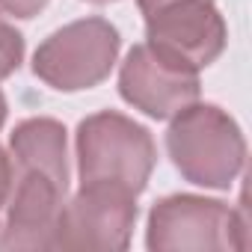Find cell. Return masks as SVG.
<instances>
[{
	"label": "cell",
	"mask_w": 252,
	"mask_h": 252,
	"mask_svg": "<svg viewBox=\"0 0 252 252\" xmlns=\"http://www.w3.org/2000/svg\"><path fill=\"white\" fill-rule=\"evenodd\" d=\"M166 149L175 169L199 187L228 190L243 169L246 143L237 122L214 104H190L172 116Z\"/></svg>",
	"instance_id": "obj_1"
},
{
	"label": "cell",
	"mask_w": 252,
	"mask_h": 252,
	"mask_svg": "<svg viewBox=\"0 0 252 252\" xmlns=\"http://www.w3.org/2000/svg\"><path fill=\"white\" fill-rule=\"evenodd\" d=\"M152 134L122 113H95L77 125L80 184H110L140 196L155 169Z\"/></svg>",
	"instance_id": "obj_2"
},
{
	"label": "cell",
	"mask_w": 252,
	"mask_h": 252,
	"mask_svg": "<svg viewBox=\"0 0 252 252\" xmlns=\"http://www.w3.org/2000/svg\"><path fill=\"white\" fill-rule=\"evenodd\" d=\"M146 240L155 252L246 249V211L202 196H166L149 214Z\"/></svg>",
	"instance_id": "obj_3"
},
{
	"label": "cell",
	"mask_w": 252,
	"mask_h": 252,
	"mask_svg": "<svg viewBox=\"0 0 252 252\" xmlns=\"http://www.w3.org/2000/svg\"><path fill=\"white\" fill-rule=\"evenodd\" d=\"M119 57V30L104 18H83L51 33L36 57L33 71L39 80L60 92H80L98 86Z\"/></svg>",
	"instance_id": "obj_4"
},
{
	"label": "cell",
	"mask_w": 252,
	"mask_h": 252,
	"mask_svg": "<svg viewBox=\"0 0 252 252\" xmlns=\"http://www.w3.org/2000/svg\"><path fill=\"white\" fill-rule=\"evenodd\" d=\"M137 222V196L110 184H80L71 202H63L48 249L119 252L128 249Z\"/></svg>",
	"instance_id": "obj_5"
},
{
	"label": "cell",
	"mask_w": 252,
	"mask_h": 252,
	"mask_svg": "<svg viewBox=\"0 0 252 252\" xmlns=\"http://www.w3.org/2000/svg\"><path fill=\"white\" fill-rule=\"evenodd\" d=\"M65 190L68 169L12 158V190L0 220V249H48Z\"/></svg>",
	"instance_id": "obj_6"
},
{
	"label": "cell",
	"mask_w": 252,
	"mask_h": 252,
	"mask_svg": "<svg viewBox=\"0 0 252 252\" xmlns=\"http://www.w3.org/2000/svg\"><path fill=\"white\" fill-rule=\"evenodd\" d=\"M146 45L175 68L202 71L225 48V21L211 0H175L146 15Z\"/></svg>",
	"instance_id": "obj_7"
},
{
	"label": "cell",
	"mask_w": 252,
	"mask_h": 252,
	"mask_svg": "<svg viewBox=\"0 0 252 252\" xmlns=\"http://www.w3.org/2000/svg\"><path fill=\"white\" fill-rule=\"evenodd\" d=\"M119 92L152 119H172L199 101V74L160 60L149 45H137L119 71Z\"/></svg>",
	"instance_id": "obj_8"
},
{
	"label": "cell",
	"mask_w": 252,
	"mask_h": 252,
	"mask_svg": "<svg viewBox=\"0 0 252 252\" xmlns=\"http://www.w3.org/2000/svg\"><path fill=\"white\" fill-rule=\"evenodd\" d=\"M21 60H24V39H21V33L0 18V80H6L9 74H15Z\"/></svg>",
	"instance_id": "obj_9"
},
{
	"label": "cell",
	"mask_w": 252,
	"mask_h": 252,
	"mask_svg": "<svg viewBox=\"0 0 252 252\" xmlns=\"http://www.w3.org/2000/svg\"><path fill=\"white\" fill-rule=\"evenodd\" d=\"M48 6V0H0V12L15 18H33Z\"/></svg>",
	"instance_id": "obj_10"
},
{
	"label": "cell",
	"mask_w": 252,
	"mask_h": 252,
	"mask_svg": "<svg viewBox=\"0 0 252 252\" xmlns=\"http://www.w3.org/2000/svg\"><path fill=\"white\" fill-rule=\"evenodd\" d=\"M9 190H12V158L0 146V220H3V211L9 202Z\"/></svg>",
	"instance_id": "obj_11"
},
{
	"label": "cell",
	"mask_w": 252,
	"mask_h": 252,
	"mask_svg": "<svg viewBox=\"0 0 252 252\" xmlns=\"http://www.w3.org/2000/svg\"><path fill=\"white\" fill-rule=\"evenodd\" d=\"M169 3H175V0H137V6H140V12H143V15H152L155 9L169 6Z\"/></svg>",
	"instance_id": "obj_12"
},
{
	"label": "cell",
	"mask_w": 252,
	"mask_h": 252,
	"mask_svg": "<svg viewBox=\"0 0 252 252\" xmlns=\"http://www.w3.org/2000/svg\"><path fill=\"white\" fill-rule=\"evenodd\" d=\"M3 122H6V98L0 92V128H3Z\"/></svg>",
	"instance_id": "obj_13"
},
{
	"label": "cell",
	"mask_w": 252,
	"mask_h": 252,
	"mask_svg": "<svg viewBox=\"0 0 252 252\" xmlns=\"http://www.w3.org/2000/svg\"><path fill=\"white\" fill-rule=\"evenodd\" d=\"M89 3H110V0H89Z\"/></svg>",
	"instance_id": "obj_14"
}]
</instances>
